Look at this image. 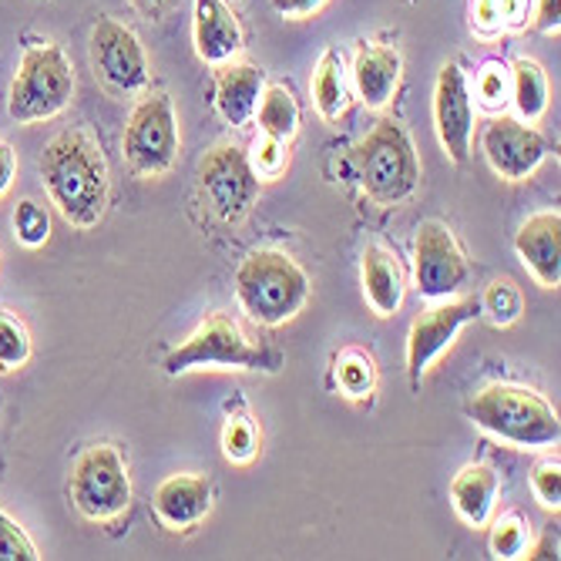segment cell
I'll return each instance as SVG.
<instances>
[{"label": "cell", "instance_id": "1", "mask_svg": "<svg viewBox=\"0 0 561 561\" xmlns=\"http://www.w3.org/2000/svg\"><path fill=\"white\" fill-rule=\"evenodd\" d=\"M41 182L68 226L94 229L105 219L108 162L88 131L68 128L47 141L41 151Z\"/></svg>", "mask_w": 561, "mask_h": 561}, {"label": "cell", "instance_id": "2", "mask_svg": "<svg viewBox=\"0 0 561 561\" xmlns=\"http://www.w3.org/2000/svg\"><path fill=\"white\" fill-rule=\"evenodd\" d=\"M468 417L491 437L525 450L558 444L561 437L554 407L522 383H488L468 400Z\"/></svg>", "mask_w": 561, "mask_h": 561}, {"label": "cell", "instance_id": "3", "mask_svg": "<svg viewBox=\"0 0 561 561\" xmlns=\"http://www.w3.org/2000/svg\"><path fill=\"white\" fill-rule=\"evenodd\" d=\"M353 175L377 206H397L421 185V159L411 135L393 118H380L350 151Z\"/></svg>", "mask_w": 561, "mask_h": 561}, {"label": "cell", "instance_id": "4", "mask_svg": "<svg viewBox=\"0 0 561 561\" xmlns=\"http://www.w3.org/2000/svg\"><path fill=\"white\" fill-rule=\"evenodd\" d=\"M236 296L256 323L279 327L293 320L310 299V276L289 252L252 249L236 270Z\"/></svg>", "mask_w": 561, "mask_h": 561}, {"label": "cell", "instance_id": "5", "mask_svg": "<svg viewBox=\"0 0 561 561\" xmlns=\"http://www.w3.org/2000/svg\"><path fill=\"white\" fill-rule=\"evenodd\" d=\"M198 367H222V370L236 367V370H270L273 374L283 367V353H276L270 346H256L239 330L236 320H229L226 313H213L162 360V370L169 377H179V374H188Z\"/></svg>", "mask_w": 561, "mask_h": 561}, {"label": "cell", "instance_id": "6", "mask_svg": "<svg viewBox=\"0 0 561 561\" xmlns=\"http://www.w3.org/2000/svg\"><path fill=\"white\" fill-rule=\"evenodd\" d=\"M75 98V68L68 55L50 41L31 44L18 75L11 81V98H8V115L18 125H34L58 118Z\"/></svg>", "mask_w": 561, "mask_h": 561}, {"label": "cell", "instance_id": "7", "mask_svg": "<svg viewBox=\"0 0 561 561\" xmlns=\"http://www.w3.org/2000/svg\"><path fill=\"white\" fill-rule=\"evenodd\" d=\"M71 501L88 522H115L131 504L128 465L115 444H91L71 468Z\"/></svg>", "mask_w": 561, "mask_h": 561}, {"label": "cell", "instance_id": "8", "mask_svg": "<svg viewBox=\"0 0 561 561\" xmlns=\"http://www.w3.org/2000/svg\"><path fill=\"white\" fill-rule=\"evenodd\" d=\"M263 179L249 162V151L239 145H216L198 162V192L206 206L222 222H242L256 206Z\"/></svg>", "mask_w": 561, "mask_h": 561}, {"label": "cell", "instance_id": "9", "mask_svg": "<svg viewBox=\"0 0 561 561\" xmlns=\"http://www.w3.org/2000/svg\"><path fill=\"white\" fill-rule=\"evenodd\" d=\"M125 159L135 175H162L179 156V118L169 94L141 98L125 125Z\"/></svg>", "mask_w": 561, "mask_h": 561}, {"label": "cell", "instance_id": "10", "mask_svg": "<svg viewBox=\"0 0 561 561\" xmlns=\"http://www.w3.org/2000/svg\"><path fill=\"white\" fill-rule=\"evenodd\" d=\"M91 68L98 81L115 94H138L151 78L138 34L115 18H98L91 27Z\"/></svg>", "mask_w": 561, "mask_h": 561}, {"label": "cell", "instance_id": "11", "mask_svg": "<svg viewBox=\"0 0 561 561\" xmlns=\"http://www.w3.org/2000/svg\"><path fill=\"white\" fill-rule=\"evenodd\" d=\"M468 273H471L468 256L457 245L454 232L437 219L421 222L414 239V279L421 296L444 299L468 283Z\"/></svg>", "mask_w": 561, "mask_h": 561}, {"label": "cell", "instance_id": "12", "mask_svg": "<svg viewBox=\"0 0 561 561\" xmlns=\"http://www.w3.org/2000/svg\"><path fill=\"white\" fill-rule=\"evenodd\" d=\"M478 313H481V299H447L444 296V302L431 306V310H424L411 323V333H407V374H411L414 387H421L424 370Z\"/></svg>", "mask_w": 561, "mask_h": 561}, {"label": "cell", "instance_id": "13", "mask_svg": "<svg viewBox=\"0 0 561 561\" xmlns=\"http://www.w3.org/2000/svg\"><path fill=\"white\" fill-rule=\"evenodd\" d=\"M434 125H437V138L450 156V162L465 165L471 156V138H474V98L468 88V75L454 61H447L437 71Z\"/></svg>", "mask_w": 561, "mask_h": 561}, {"label": "cell", "instance_id": "14", "mask_svg": "<svg viewBox=\"0 0 561 561\" xmlns=\"http://www.w3.org/2000/svg\"><path fill=\"white\" fill-rule=\"evenodd\" d=\"M481 148H484L488 165L501 179L522 182V179H528L545 162V156H548V138L538 128H531V125H525L518 118L501 115V118H494L484 128Z\"/></svg>", "mask_w": 561, "mask_h": 561}, {"label": "cell", "instance_id": "15", "mask_svg": "<svg viewBox=\"0 0 561 561\" xmlns=\"http://www.w3.org/2000/svg\"><path fill=\"white\" fill-rule=\"evenodd\" d=\"M515 249H518V260L525 263V270L545 289H558V283H561V216H558V209L535 213L528 222H522V229L515 236Z\"/></svg>", "mask_w": 561, "mask_h": 561}, {"label": "cell", "instance_id": "16", "mask_svg": "<svg viewBox=\"0 0 561 561\" xmlns=\"http://www.w3.org/2000/svg\"><path fill=\"white\" fill-rule=\"evenodd\" d=\"M213 512V481L202 474H172L156 491V515L165 528L182 531Z\"/></svg>", "mask_w": 561, "mask_h": 561}, {"label": "cell", "instance_id": "17", "mask_svg": "<svg viewBox=\"0 0 561 561\" xmlns=\"http://www.w3.org/2000/svg\"><path fill=\"white\" fill-rule=\"evenodd\" d=\"M192 41L206 65H222L242 47V27L226 0H195Z\"/></svg>", "mask_w": 561, "mask_h": 561}, {"label": "cell", "instance_id": "18", "mask_svg": "<svg viewBox=\"0 0 561 561\" xmlns=\"http://www.w3.org/2000/svg\"><path fill=\"white\" fill-rule=\"evenodd\" d=\"M263 91H266V71L256 65H226L216 71V108L236 128L252 122Z\"/></svg>", "mask_w": 561, "mask_h": 561}, {"label": "cell", "instance_id": "19", "mask_svg": "<svg viewBox=\"0 0 561 561\" xmlns=\"http://www.w3.org/2000/svg\"><path fill=\"white\" fill-rule=\"evenodd\" d=\"M400 55L393 47H380V44H360L353 58V84L360 91V98L370 108H383L393 98L397 84H400Z\"/></svg>", "mask_w": 561, "mask_h": 561}, {"label": "cell", "instance_id": "20", "mask_svg": "<svg viewBox=\"0 0 561 561\" xmlns=\"http://www.w3.org/2000/svg\"><path fill=\"white\" fill-rule=\"evenodd\" d=\"M360 273H364V293L377 310V317H393L403 302V270H400L397 256L390 249L370 242L364 249Z\"/></svg>", "mask_w": 561, "mask_h": 561}, {"label": "cell", "instance_id": "21", "mask_svg": "<svg viewBox=\"0 0 561 561\" xmlns=\"http://www.w3.org/2000/svg\"><path fill=\"white\" fill-rule=\"evenodd\" d=\"M494 497H497V474L488 465H468L450 481L454 512L461 515L471 528H484L491 522Z\"/></svg>", "mask_w": 561, "mask_h": 561}, {"label": "cell", "instance_id": "22", "mask_svg": "<svg viewBox=\"0 0 561 561\" xmlns=\"http://www.w3.org/2000/svg\"><path fill=\"white\" fill-rule=\"evenodd\" d=\"M512 91L515 108L525 122H538L548 112V75L538 61L518 58L512 65Z\"/></svg>", "mask_w": 561, "mask_h": 561}, {"label": "cell", "instance_id": "23", "mask_svg": "<svg viewBox=\"0 0 561 561\" xmlns=\"http://www.w3.org/2000/svg\"><path fill=\"white\" fill-rule=\"evenodd\" d=\"M256 115H260L263 135H270L276 141H289L299 131V105H296L293 91L283 88V84H273V88L263 91Z\"/></svg>", "mask_w": 561, "mask_h": 561}, {"label": "cell", "instance_id": "24", "mask_svg": "<svg viewBox=\"0 0 561 561\" xmlns=\"http://www.w3.org/2000/svg\"><path fill=\"white\" fill-rule=\"evenodd\" d=\"M313 101L327 122H336L346 108V81H343V58L340 50H323V58L313 75Z\"/></svg>", "mask_w": 561, "mask_h": 561}, {"label": "cell", "instance_id": "25", "mask_svg": "<svg viewBox=\"0 0 561 561\" xmlns=\"http://www.w3.org/2000/svg\"><path fill=\"white\" fill-rule=\"evenodd\" d=\"M481 310L488 313V320H491L494 327H512V323L525 313V296H522V289L515 286V279H494V283L484 289Z\"/></svg>", "mask_w": 561, "mask_h": 561}, {"label": "cell", "instance_id": "26", "mask_svg": "<svg viewBox=\"0 0 561 561\" xmlns=\"http://www.w3.org/2000/svg\"><path fill=\"white\" fill-rule=\"evenodd\" d=\"M374 380H377L374 360H370V356H364L360 350H346L336 360V383H340V390L346 397H353V400L367 397L374 390Z\"/></svg>", "mask_w": 561, "mask_h": 561}, {"label": "cell", "instance_id": "27", "mask_svg": "<svg viewBox=\"0 0 561 561\" xmlns=\"http://www.w3.org/2000/svg\"><path fill=\"white\" fill-rule=\"evenodd\" d=\"M31 360V333L24 320L0 310V370H18Z\"/></svg>", "mask_w": 561, "mask_h": 561}, {"label": "cell", "instance_id": "28", "mask_svg": "<svg viewBox=\"0 0 561 561\" xmlns=\"http://www.w3.org/2000/svg\"><path fill=\"white\" fill-rule=\"evenodd\" d=\"M14 236L27 249H41L50 239V216H47V209L41 206V202H34V198L18 202V209H14Z\"/></svg>", "mask_w": 561, "mask_h": 561}, {"label": "cell", "instance_id": "29", "mask_svg": "<svg viewBox=\"0 0 561 561\" xmlns=\"http://www.w3.org/2000/svg\"><path fill=\"white\" fill-rule=\"evenodd\" d=\"M222 450H226V457H229L232 465H249L252 457H256V450H260L256 427H252L245 417L229 421L226 431H222Z\"/></svg>", "mask_w": 561, "mask_h": 561}, {"label": "cell", "instance_id": "30", "mask_svg": "<svg viewBox=\"0 0 561 561\" xmlns=\"http://www.w3.org/2000/svg\"><path fill=\"white\" fill-rule=\"evenodd\" d=\"M37 545L27 538V531L8 515L0 512V561H37Z\"/></svg>", "mask_w": 561, "mask_h": 561}, {"label": "cell", "instance_id": "31", "mask_svg": "<svg viewBox=\"0 0 561 561\" xmlns=\"http://www.w3.org/2000/svg\"><path fill=\"white\" fill-rule=\"evenodd\" d=\"M528 545V525L518 515H507L491 531V554L494 558H518Z\"/></svg>", "mask_w": 561, "mask_h": 561}, {"label": "cell", "instance_id": "32", "mask_svg": "<svg viewBox=\"0 0 561 561\" xmlns=\"http://www.w3.org/2000/svg\"><path fill=\"white\" fill-rule=\"evenodd\" d=\"M531 488H535V497L541 501L545 512H558L561 507V468H558V461H541L531 471Z\"/></svg>", "mask_w": 561, "mask_h": 561}, {"label": "cell", "instance_id": "33", "mask_svg": "<svg viewBox=\"0 0 561 561\" xmlns=\"http://www.w3.org/2000/svg\"><path fill=\"white\" fill-rule=\"evenodd\" d=\"M249 162H252V169H256L260 179H263V175H266V179L279 175L283 165H286V141H276V138L263 135L256 145H252Z\"/></svg>", "mask_w": 561, "mask_h": 561}, {"label": "cell", "instance_id": "34", "mask_svg": "<svg viewBox=\"0 0 561 561\" xmlns=\"http://www.w3.org/2000/svg\"><path fill=\"white\" fill-rule=\"evenodd\" d=\"M507 75H504V68L501 65H488L484 71H481V78H478V94L484 98V105H504L507 101Z\"/></svg>", "mask_w": 561, "mask_h": 561}, {"label": "cell", "instance_id": "35", "mask_svg": "<svg viewBox=\"0 0 561 561\" xmlns=\"http://www.w3.org/2000/svg\"><path fill=\"white\" fill-rule=\"evenodd\" d=\"M535 27L541 34H558V27H561V0H538Z\"/></svg>", "mask_w": 561, "mask_h": 561}, {"label": "cell", "instance_id": "36", "mask_svg": "<svg viewBox=\"0 0 561 561\" xmlns=\"http://www.w3.org/2000/svg\"><path fill=\"white\" fill-rule=\"evenodd\" d=\"M327 4V0H273V11L283 18H306Z\"/></svg>", "mask_w": 561, "mask_h": 561}, {"label": "cell", "instance_id": "37", "mask_svg": "<svg viewBox=\"0 0 561 561\" xmlns=\"http://www.w3.org/2000/svg\"><path fill=\"white\" fill-rule=\"evenodd\" d=\"M14 175H18V156L8 141H0V195L14 185Z\"/></svg>", "mask_w": 561, "mask_h": 561}, {"label": "cell", "instance_id": "38", "mask_svg": "<svg viewBox=\"0 0 561 561\" xmlns=\"http://www.w3.org/2000/svg\"><path fill=\"white\" fill-rule=\"evenodd\" d=\"M525 558H531V561H538V558H558V535H554V531H545V535L538 538V545L528 548Z\"/></svg>", "mask_w": 561, "mask_h": 561}, {"label": "cell", "instance_id": "39", "mask_svg": "<svg viewBox=\"0 0 561 561\" xmlns=\"http://www.w3.org/2000/svg\"><path fill=\"white\" fill-rule=\"evenodd\" d=\"M131 4H135L141 14H148V18H159V14L172 4V0H131Z\"/></svg>", "mask_w": 561, "mask_h": 561}]
</instances>
